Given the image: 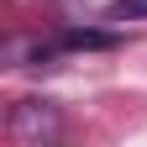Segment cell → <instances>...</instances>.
Here are the masks:
<instances>
[{
  "label": "cell",
  "mask_w": 147,
  "mask_h": 147,
  "mask_svg": "<svg viewBox=\"0 0 147 147\" xmlns=\"http://www.w3.org/2000/svg\"><path fill=\"white\" fill-rule=\"evenodd\" d=\"M105 21H116V26H126V21H147V0H116V5L105 11Z\"/></svg>",
  "instance_id": "7a4b0ae2"
},
{
  "label": "cell",
  "mask_w": 147,
  "mask_h": 147,
  "mask_svg": "<svg viewBox=\"0 0 147 147\" xmlns=\"http://www.w3.org/2000/svg\"><path fill=\"white\" fill-rule=\"evenodd\" d=\"M53 131H58V116H53L42 100H21V105L11 110V137L16 142H42Z\"/></svg>",
  "instance_id": "6da1fadb"
}]
</instances>
